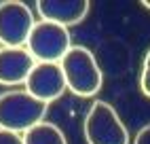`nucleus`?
Segmentation results:
<instances>
[{"mask_svg": "<svg viewBox=\"0 0 150 144\" xmlns=\"http://www.w3.org/2000/svg\"><path fill=\"white\" fill-rule=\"evenodd\" d=\"M91 4L87 0H40L36 2V11L42 21H51L57 26H76L89 15Z\"/></svg>", "mask_w": 150, "mask_h": 144, "instance_id": "7", "label": "nucleus"}, {"mask_svg": "<svg viewBox=\"0 0 150 144\" xmlns=\"http://www.w3.org/2000/svg\"><path fill=\"white\" fill-rule=\"evenodd\" d=\"M23 142L25 144H68V138L55 123L40 121L38 125H34L32 129L23 133Z\"/></svg>", "mask_w": 150, "mask_h": 144, "instance_id": "9", "label": "nucleus"}, {"mask_svg": "<svg viewBox=\"0 0 150 144\" xmlns=\"http://www.w3.org/2000/svg\"><path fill=\"white\" fill-rule=\"evenodd\" d=\"M34 24V13L25 2H0V47H25Z\"/></svg>", "mask_w": 150, "mask_h": 144, "instance_id": "5", "label": "nucleus"}, {"mask_svg": "<svg viewBox=\"0 0 150 144\" xmlns=\"http://www.w3.org/2000/svg\"><path fill=\"white\" fill-rule=\"evenodd\" d=\"M85 138L89 144H129V131L116 108L97 100L85 117Z\"/></svg>", "mask_w": 150, "mask_h": 144, "instance_id": "3", "label": "nucleus"}, {"mask_svg": "<svg viewBox=\"0 0 150 144\" xmlns=\"http://www.w3.org/2000/svg\"><path fill=\"white\" fill-rule=\"evenodd\" d=\"M34 64L25 47H0V85L15 87L25 83Z\"/></svg>", "mask_w": 150, "mask_h": 144, "instance_id": "8", "label": "nucleus"}, {"mask_svg": "<svg viewBox=\"0 0 150 144\" xmlns=\"http://www.w3.org/2000/svg\"><path fill=\"white\" fill-rule=\"evenodd\" d=\"M0 144H25L23 133H15L8 129H0Z\"/></svg>", "mask_w": 150, "mask_h": 144, "instance_id": "11", "label": "nucleus"}, {"mask_svg": "<svg viewBox=\"0 0 150 144\" xmlns=\"http://www.w3.org/2000/svg\"><path fill=\"white\" fill-rule=\"evenodd\" d=\"M139 87H142V93L146 98H150V49L144 57V64H142V74H139Z\"/></svg>", "mask_w": 150, "mask_h": 144, "instance_id": "10", "label": "nucleus"}, {"mask_svg": "<svg viewBox=\"0 0 150 144\" xmlns=\"http://www.w3.org/2000/svg\"><path fill=\"white\" fill-rule=\"evenodd\" d=\"M72 47V36L68 28L57 26L51 21H36L32 32L28 36L25 49L34 61H47V64H59L62 57Z\"/></svg>", "mask_w": 150, "mask_h": 144, "instance_id": "4", "label": "nucleus"}, {"mask_svg": "<svg viewBox=\"0 0 150 144\" xmlns=\"http://www.w3.org/2000/svg\"><path fill=\"white\" fill-rule=\"evenodd\" d=\"M23 85L30 96H34L36 100L45 102V104L59 100L64 96V91L68 89L59 64H47V61H36Z\"/></svg>", "mask_w": 150, "mask_h": 144, "instance_id": "6", "label": "nucleus"}, {"mask_svg": "<svg viewBox=\"0 0 150 144\" xmlns=\"http://www.w3.org/2000/svg\"><path fill=\"white\" fill-rule=\"evenodd\" d=\"M142 6H144V9H148V11H150V0H144V2H142Z\"/></svg>", "mask_w": 150, "mask_h": 144, "instance_id": "13", "label": "nucleus"}, {"mask_svg": "<svg viewBox=\"0 0 150 144\" xmlns=\"http://www.w3.org/2000/svg\"><path fill=\"white\" fill-rule=\"evenodd\" d=\"M59 68L64 72L66 87L78 98H93L102 89L104 74L91 49L72 45L59 61Z\"/></svg>", "mask_w": 150, "mask_h": 144, "instance_id": "1", "label": "nucleus"}, {"mask_svg": "<svg viewBox=\"0 0 150 144\" xmlns=\"http://www.w3.org/2000/svg\"><path fill=\"white\" fill-rule=\"evenodd\" d=\"M49 104L30 96L25 89H11L0 93V129L25 133L47 117Z\"/></svg>", "mask_w": 150, "mask_h": 144, "instance_id": "2", "label": "nucleus"}, {"mask_svg": "<svg viewBox=\"0 0 150 144\" xmlns=\"http://www.w3.org/2000/svg\"><path fill=\"white\" fill-rule=\"evenodd\" d=\"M133 144H150V125H144L142 129L137 131Z\"/></svg>", "mask_w": 150, "mask_h": 144, "instance_id": "12", "label": "nucleus"}]
</instances>
